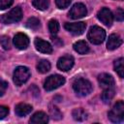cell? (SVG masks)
Instances as JSON below:
<instances>
[{
	"label": "cell",
	"instance_id": "21",
	"mask_svg": "<svg viewBox=\"0 0 124 124\" xmlns=\"http://www.w3.org/2000/svg\"><path fill=\"white\" fill-rule=\"evenodd\" d=\"M37 70L41 74L47 73L50 70V63H49V61H47L46 59H43V60L39 61V63L37 65Z\"/></svg>",
	"mask_w": 124,
	"mask_h": 124
},
{
	"label": "cell",
	"instance_id": "7",
	"mask_svg": "<svg viewBox=\"0 0 124 124\" xmlns=\"http://www.w3.org/2000/svg\"><path fill=\"white\" fill-rule=\"evenodd\" d=\"M86 14H87L86 7L82 3H77L71 8L69 12V16L73 19H78L86 16Z\"/></svg>",
	"mask_w": 124,
	"mask_h": 124
},
{
	"label": "cell",
	"instance_id": "20",
	"mask_svg": "<svg viewBox=\"0 0 124 124\" xmlns=\"http://www.w3.org/2000/svg\"><path fill=\"white\" fill-rule=\"evenodd\" d=\"M114 94H115V91H114L113 87L112 88H106V89H104L101 97L105 103H109L111 101V99L114 97Z\"/></svg>",
	"mask_w": 124,
	"mask_h": 124
},
{
	"label": "cell",
	"instance_id": "19",
	"mask_svg": "<svg viewBox=\"0 0 124 124\" xmlns=\"http://www.w3.org/2000/svg\"><path fill=\"white\" fill-rule=\"evenodd\" d=\"M123 62H124V59L122 57H120L114 61V70L120 78L124 77V63Z\"/></svg>",
	"mask_w": 124,
	"mask_h": 124
},
{
	"label": "cell",
	"instance_id": "32",
	"mask_svg": "<svg viewBox=\"0 0 124 124\" xmlns=\"http://www.w3.org/2000/svg\"><path fill=\"white\" fill-rule=\"evenodd\" d=\"M118 1H122V0H118Z\"/></svg>",
	"mask_w": 124,
	"mask_h": 124
},
{
	"label": "cell",
	"instance_id": "29",
	"mask_svg": "<svg viewBox=\"0 0 124 124\" xmlns=\"http://www.w3.org/2000/svg\"><path fill=\"white\" fill-rule=\"evenodd\" d=\"M115 18L118 21H122L124 18V12L122 8H117L115 11Z\"/></svg>",
	"mask_w": 124,
	"mask_h": 124
},
{
	"label": "cell",
	"instance_id": "23",
	"mask_svg": "<svg viewBox=\"0 0 124 124\" xmlns=\"http://www.w3.org/2000/svg\"><path fill=\"white\" fill-rule=\"evenodd\" d=\"M48 30L52 35L57 34V32L59 31V23L56 19H51L48 22Z\"/></svg>",
	"mask_w": 124,
	"mask_h": 124
},
{
	"label": "cell",
	"instance_id": "11",
	"mask_svg": "<svg viewBox=\"0 0 124 124\" xmlns=\"http://www.w3.org/2000/svg\"><path fill=\"white\" fill-rule=\"evenodd\" d=\"M14 44L18 49H25L29 46V38L24 33H17L14 37Z\"/></svg>",
	"mask_w": 124,
	"mask_h": 124
},
{
	"label": "cell",
	"instance_id": "14",
	"mask_svg": "<svg viewBox=\"0 0 124 124\" xmlns=\"http://www.w3.org/2000/svg\"><path fill=\"white\" fill-rule=\"evenodd\" d=\"M121 44H122V39L116 34H111L108 37V40L107 43V47L109 50H113V49L117 48L118 46H120Z\"/></svg>",
	"mask_w": 124,
	"mask_h": 124
},
{
	"label": "cell",
	"instance_id": "10",
	"mask_svg": "<svg viewBox=\"0 0 124 124\" xmlns=\"http://www.w3.org/2000/svg\"><path fill=\"white\" fill-rule=\"evenodd\" d=\"M74 66V58L71 55H64L57 61V68L61 71L67 72Z\"/></svg>",
	"mask_w": 124,
	"mask_h": 124
},
{
	"label": "cell",
	"instance_id": "5",
	"mask_svg": "<svg viewBox=\"0 0 124 124\" xmlns=\"http://www.w3.org/2000/svg\"><path fill=\"white\" fill-rule=\"evenodd\" d=\"M64 83H65L64 77H62L60 75H52V76H49L48 78H46V79L45 80L44 88L46 91H51V90H54V89L60 87Z\"/></svg>",
	"mask_w": 124,
	"mask_h": 124
},
{
	"label": "cell",
	"instance_id": "4",
	"mask_svg": "<svg viewBox=\"0 0 124 124\" xmlns=\"http://www.w3.org/2000/svg\"><path fill=\"white\" fill-rule=\"evenodd\" d=\"M108 118L114 123L121 122L124 119V103L118 101L108 112Z\"/></svg>",
	"mask_w": 124,
	"mask_h": 124
},
{
	"label": "cell",
	"instance_id": "27",
	"mask_svg": "<svg viewBox=\"0 0 124 124\" xmlns=\"http://www.w3.org/2000/svg\"><path fill=\"white\" fill-rule=\"evenodd\" d=\"M71 1L72 0H55V3L59 9H66L71 4Z\"/></svg>",
	"mask_w": 124,
	"mask_h": 124
},
{
	"label": "cell",
	"instance_id": "24",
	"mask_svg": "<svg viewBox=\"0 0 124 124\" xmlns=\"http://www.w3.org/2000/svg\"><path fill=\"white\" fill-rule=\"evenodd\" d=\"M26 25L28 28L30 29H33V30H36L40 27V20L36 17H30L27 22H26Z\"/></svg>",
	"mask_w": 124,
	"mask_h": 124
},
{
	"label": "cell",
	"instance_id": "22",
	"mask_svg": "<svg viewBox=\"0 0 124 124\" xmlns=\"http://www.w3.org/2000/svg\"><path fill=\"white\" fill-rule=\"evenodd\" d=\"M32 4L37 10L45 11L49 6V0H33Z\"/></svg>",
	"mask_w": 124,
	"mask_h": 124
},
{
	"label": "cell",
	"instance_id": "31",
	"mask_svg": "<svg viewBox=\"0 0 124 124\" xmlns=\"http://www.w3.org/2000/svg\"><path fill=\"white\" fill-rule=\"evenodd\" d=\"M9 113V108L5 106H0V119H3L6 117Z\"/></svg>",
	"mask_w": 124,
	"mask_h": 124
},
{
	"label": "cell",
	"instance_id": "9",
	"mask_svg": "<svg viewBox=\"0 0 124 124\" xmlns=\"http://www.w3.org/2000/svg\"><path fill=\"white\" fill-rule=\"evenodd\" d=\"M97 16H98L99 20L102 23H104L107 26L111 25V23L113 21V16H112V13L110 12V10H108V8H103L99 11Z\"/></svg>",
	"mask_w": 124,
	"mask_h": 124
},
{
	"label": "cell",
	"instance_id": "2",
	"mask_svg": "<svg viewBox=\"0 0 124 124\" xmlns=\"http://www.w3.org/2000/svg\"><path fill=\"white\" fill-rule=\"evenodd\" d=\"M30 71L27 67L24 66H18L16 68L15 72H14V82L16 85L20 86L23 83H25L29 78H30Z\"/></svg>",
	"mask_w": 124,
	"mask_h": 124
},
{
	"label": "cell",
	"instance_id": "3",
	"mask_svg": "<svg viewBox=\"0 0 124 124\" xmlns=\"http://www.w3.org/2000/svg\"><path fill=\"white\" fill-rule=\"evenodd\" d=\"M105 38H106V31L99 26L91 27L87 34V39L94 45L102 44Z\"/></svg>",
	"mask_w": 124,
	"mask_h": 124
},
{
	"label": "cell",
	"instance_id": "8",
	"mask_svg": "<svg viewBox=\"0 0 124 124\" xmlns=\"http://www.w3.org/2000/svg\"><path fill=\"white\" fill-rule=\"evenodd\" d=\"M65 29L67 31H69L70 33L74 34V35H81L86 28V23L83 21H79V22H73V23H65L64 25Z\"/></svg>",
	"mask_w": 124,
	"mask_h": 124
},
{
	"label": "cell",
	"instance_id": "6",
	"mask_svg": "<svg viewBox=\"0 0 124 124\" xmlns=\"http://www.w3.org/2000/svg\"><path fill=\"white\" fill-rule=\"evenodd\" d=\"M22 17V11L19 7H16L14 9H12L9 13L3 15L1 16V21L4 24H11V23H15L17 22L21 19Z\"/></svg>",
	"mask_w": 124,
	"mask_h": 124
},
{
	"label": "cell",
	"instance_id": "12",
	"mask_svg": "<svg viewBox=\"0 0 124 124\" xmlns=\"http://www.w3.org/2000/svg\"><path fill=\"white\" fill-rule=\"evenodd\" d=\"M98 81H99L100 86L103 89L112 88L114 86V79H113V78L110 75L106 74V73H103V74L98 76Z\"/></svg>",
	"mask_w": 124,
	"mask_h": 124
},
{
	"label": "cell",
	"instance_id": "16",
	"mask_svg": "<svg viewBox=\"0 0 124 124\" xmlns=\"http://www.w3.org/2000/svg\"><path fill=\"white\" fill-rule=\"evenodd\" d=\"M32 110V107L28 104H24V103H20V104H17L16 106V108H15V111L16 113V115L18 116H25L27 114H29Z\"/></svg>",
	"mask_w": 124,
	"mask_h": 124
},
{
	"label": "cell",
	"instance_id": "26",
	"mask_svg": "<svg viewBox=\"0 0 124 124\" xmlns=\"http://www.w3.org/2000/svg\"><path fill=\"white\" fill-rule=\"evenodd\" d=\"M49 111H50V114L52 116L53 119H60L62 117V114L61 112L59 111V109L56 108V107H53V106H50L49 107Z\"/></svg>",
	"mask_w": 124,
	"mask_h": 124
},
{
	"label": "cell",
	"instance_id": "15",
	"mask_svg": "<svg viewBox=\"0 0 124 124\" xmlns=\"http://www.w3.org/2000/svg\"><path fill=\"white\" fill-rule=\"evenodd\" d=\"M48 121V116L43 111H37L30 118V123L32 124H44Z\"/></svg>",
	"mask_w": 124,
	"mask_h": 124
},
{
	"label": "cell",
	"instance_id": "1",
	"mask_svg": "<svg viewBox=\"0 0 124 124\" xmlns=\"http://www.w3.org/2000/svg\"><path fill=\"white\" fill-rule=\"evenodd\" d=\"M92 88L93 87H92L91 82L82 78H77L73 82V89L79 96H86L90 94L92 91Z\"/></svg>",
	"mask_w": 124,
	"mask_h": 124
},
{
	"label": "cell",
	"instance_id": "28",
	"mask_svg": "<svg viewBox=\"0 0 124 124\" xmlns=\"http://www.w3.org/2000/svg\"><path fill=\"white\" fill-rule=\"evenodd\" d=\"M14 3V0H0V10H5L11 7Z\"/></svg>",
	"mask_w": 124,
	"mask_h": 124
},
{
	"label": "cell",
	"instance_id": "18",
	"mask_svg": "<svg viewBox=\"0 0 124 124\" xmlns=\"http://www.w3.org/2000/svg\"><path fill=\"white\" fill-rule=\"evenodd\" d=\"M73 118L77 121H83L87 118V113L82 108H75L72 112Z\"/></svg>",
	"mask_w": 124,
	"mask_h": 124
},
{
	"label": "cell",
	"instance_id": "17",
	"mask_svg": "<svg viewBox=\"0 0 124 124\" xmlns=\"http://www.w3.org/2000/svg\"><path fill=\"white\" fill-rule=\"evenodd\" d=\"M74 49L79 54H85L89 51V46L84 41H78L74 44Z\"/></svg>",
	"mask_w": 124,
	"mask_h": 124
},
{
	"label": "cell",
	"instance_id": "25",
	"mask_svg": "<svg viewBox=\"0 0 124 124\" xmlns=\"http://www.w3.org/2000/svg\"><path fill=\"white\" fill-rule=\"evenodd\" d=\"M0 45L4 49H6V50L10 49L11 48V40H10V38L8 36H5V35L1 36L0 37Z\"/></svg>",
	"mask_w": 124,
	"mask_h": 124
},
{
	"label": "cell",
	"instance_id": "13",
	"mask_svg": "<svg viewBox=\"0 0 124 124\" xmlns=\"http://www.w3.org/2000/svg\"><path fill=\"white\" fill-rule=\"evenodd\" d=\"M34 44H35V46H36L37 50H39L42 53L48 54V53L52 52V46L46 41H44V40H42L40 38H36L35 41H34Z\"/></svg>",
	"mask_w": 124,
	"mask_h": 124
},
{
	"label": "cell",
	"instance_id": "30",
	"mask_svg": "<svg viewBox=\"0 0 124 124\" xmlns=\"http://www.w3.org/2000/svg\"><path fill=\"white\" fill-rule=\"evenodd\" d=\"M7 87H8V83L5 80L0 79V97L4 95V93L6 92Z\"/></svg>",
	"mask_w": 124,
	"mask_h": 124
}]
</instances>
